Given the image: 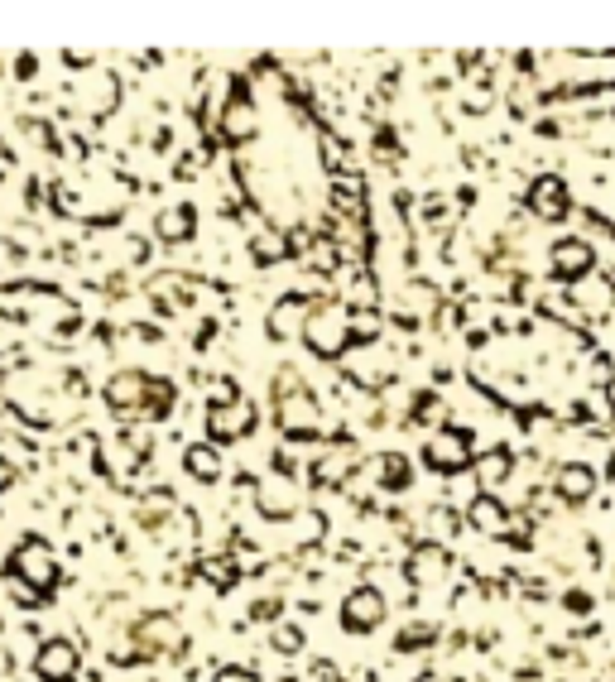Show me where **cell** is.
Here are the masks:
<instances>
[{
    "label": "cell",
    "instance_id": "obj_3",
    "mask_svg": "<svg viewBox=\"0 0 615 682\" xmlns=\"http://www.w3.org/2000/svg\"><path fill=\"white\" fill-rule=\"evenodd\" d=\"M183 216H188V212H169V222L159 226L164 236H169V241H174V236H183V231H188V222H183Z\"/></svg>",
    "mask_w": 615,
    "mask_h": 682
},
{
    "label": "cell",
    "instance_id": "obj_1",
    "mask_svg": "<svg viewBox=\"0 0 615 682\" xmlns=\"http://www.w3.org/2000/svg\"><path fill=\"white\" fill-rule=\"evenodd\" d=\"M226 135L231 140H251L255 135V111H251V102H236L226 111Z\"/></svg>",
    "mask_w": 615,
    "mask_h": 682
},
{
    "label": "cell",
    "instance_id": "obj_2",
    "mask_svg": "<svg viewBox=\"0 0 615 682\" xmlns=\"http://www.w3.org/2000/svg\"><path fill=\"white\" fill-rule=\"evenodd\" d=\"M106 394H111V404H121V409H125V404H140L144 380H140V375H121V380H111Z\"/></svg>",
    "mask_w": 615,
    "mask_h": 682
}]
</instances>
